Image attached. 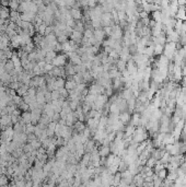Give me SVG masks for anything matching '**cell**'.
Masks as SVG:
<instances>
[{"label": "cell", "mask_w": 186, "mask_h": 187, "mask_svg": "<svg viewBox=\"0 0 186 187\" xmlns=\"http://www.w3.org/2000/svg\"><path fill=\"white\" fill-rule=\"evenodd\" d=\"M67 57H68V55L65 54L57 55L53 59L52 64L54 65V67H64V66H66V62H67Z\"/></svg>", "instance_id": "6da1fadb"}, {"label": "cell", "mask_w": 186, "mask_h": 187, "mask_svg": "<svg viewBox=\"0 0 186 187\" xmlns=\"http://www.w3.org/2000/svg\"><path fill=\"white\" fill-rule=\"evenodd\" d=\"M130 118H131V114L128 111H124L119 113V120L123 124L127 125L128 123H130Z\"/></svg>", "instance_id": "7a4b0ae2"}, {"label": "cell", "mask_w": 186, "mask_h": 187, "mask_svg": "<svg viewBox=\"0 0 186 187\" xmlns=\"http://www.w3.org/2000/svg\"><path fill=\"white\" fill-rule=\"evenodd\" d=\"M19 122L24 123V124H29V123H32V115H31V112H23L20 116V120Z\"/></svg>", "instance_id": "3957f363"}, {"label": "cell", "mask_w": 186, "mask_h": 187, "mask_svg": "<svg viewBox=\"0 0 186 187\" xmlns=\"http://www.w3.org/2000/svg\"><path fill=\"white\" fill-rule=\"evenodd\" d=\"M65 83H66V81L63 77H57L54 82V90H58V89H60V88H64L65 87Z\"/></svg>", "instance_id": "277c9868"}, {"label": "cell", "mask_w": 186, "mask_h": 187, "mask_svg": "<svg viewBox=\"0 0 186 187\" xmlns=\"http://www.w3.org/2000/svg\"><path fill=\"white\" fill-rule=\"evenodd\" d=\"M111 153V147L109 146H104V144H102V148L100 149V151H98V154H100V157L101 158H106L107 155Z\"/></svg>", "instance_id": "5b68a950"}, {"label": "cell", "mask_w": 186, "mask_h": 187, "mask_svg": "<svg viewBox=\"0 0 186 187\" xmlns=\"http://www.w3.org/2000/svg\"><path fill=\"white\" fill-rule=\"evenodd\" d=\"M76 87H77V82L74 81V79H71V77L69 78V80L66 81V83H65V88L68 90V91H71V90L76 89Z\"/></svg>", "instance_id": "8992f818"}, {"label": "cell", "mask_w": 186, "mask_h": 187, "mask_svg": "<svg viewBox=\"0 0 186 187\" xmlns=\"http://www.w3.org/2000/svg\"><path fill=\"white\" fill-rule=\"evenodd\" d=\"M81 38H83V37H82L81 32H79V31H74L72 34H71V40L74 41L76 43H80V42L82 41Z\"/></svg>", "instance_id": "52a82bcc"}, {"label": "cell", "mask_w": 186, "mask_h": 187, "mask_svg": "<svg viewBox=\"0 0 186 187\" xmlns=\"http://www.w3.org/2000/svg\"><path fill=\"white\" fill-rule=\"evenodd\" d=\"M164 50V45L161 44H156L154 45V56H160V55L163 54Z\"/></svg>", "instance_id": "ba28073f"}, {"label": "cell", "mask_w": 186, "mask_h": 187, "mask_svg": "<svg viewBox=\"0 0 186 187\" xmlns=\"http://www.w3.org/2000/svg\"><path fill=\"white\" fill-rule=\"evenodd\" d=\"M56 56H57V53L55 52V50H50V52L47 53L46 56H45V61L46 62H52L53 59H54Z\"/></svg>", "instance_id": "9c48e42d"}, {"label": "cell", "mask_w": 186, "mask_h": 187, "mask_svg": "<svg viewBox=\"0 0 186 187\" xmlns=\"http://www.w3.org/2000/svg\"><path fill=\"white\" fill-rule=\"evenodd\" d=\"M5 71H8V72H11V71H12V70L14 69V64H13V61H12L11 59L5 60Z\"/></svg>", "instance_id": "30bf717a"}, {"label": "cell", "mask_w": 186, "mask_h": 187, "mask_svg": "<svg viewBox=\"0 0 186 187\" xmlns=\"http://www.w3.org/2000/svg\"><path fill=\"white\" fill-rule=\"evenodd\" d=\"M167 173H169V171H167V168H162V170H160L159 172H157V175H158V177L159 178H161V179H165L167 178Z\"/></svg>", "instance_id": "8fae6325"}, {"label": "cell", "mask_w": 186, "mask_h": 187, "mask_svg": "<svg viewBox=\"0 0 186 187\" xmlns=\"http://www.w3.org/2000/svg\"><path fill=\"white\" fill-rule=\"evenodd\" d=\"M9 16H10V12H9L8 9H0V19H2V20H5V19H8Z\"/></svg>", "instance_id": "7c38bea8"}, {"label": "cell", "mask_w": 186, "mask_h": 187, "mask_svg": "<svg viewBox=\"0 0 186 187\" xmlns=\"http://www.w3.org/2000/svg\"><path fill=\"white\" fill-rule=\"evenodd\" d=\"M34 130H35V125H33L32 123L25 124V130H24L25 133H34Z\"/></svg>", "instance_id": "4fadbf2b"}, {"label": "cell", "mask_w": 186, "mask_h": 187, "mask_svg": "<svg viewBox=\"0 0 186 187\" xmlns=\"http://www.w3.org/2000/svg\"><path fill=\"white\" fill-rule=\"evenodd\" d=\"M34 45H35V44H33L32 42H31V43L26 44V45H24V46H22V49H23L24 52H26L27 54H30L31 52L34 50Z\"/></svg>", "instance_id": "5bb4252c"}, {"label": "cell", "mask_w": 186, "mask_h": 187, "mask_svg": "<svg viewBox=\"0 0 186 187\" xmlns=\"http://www.w3.org/2000/svg\"><path fill=\"white\" fill-rule=\"evenodd\" d=\"M126 66H127V61H125V60H123V59H119L117 61V66H116V67H117L118 70L122 72V71L126 69Z\"/></svg>", "instance_id": "9a60e30c"}, {"label": "cell", "mask_w": 186, "mask_h": 187, "mask_svg": "<svg viewBox=\"0 0 186 187\" xmlns=\"http://www.w3.org/2000/svg\"><path fill=\"white\" fill-rule=\"evenodd\" d=\"M30 144H32L33 148H34V149H36V150H37L38 148H41V147H42V141L40 140V139H37V138L34 139V140H32Z\"/></svg>", "instance_id": "2e32d148"}, {"label": "cell", "mask_w": 186, "mask_h": 187, "mask_svg": "<svg viewBox=\"0 0 186 187\" xmlns=\"http://www.w3.org/2000/svg\"><path fill=\"white\" fill-rule=\"evenodd\" d=\"M19 107H20V109H21V112H27L30 109V105L27 103H25V102H22L19 105Z\"/></svg>", "instance_id": "e0dca14e"}, {"label": "cell", "mask_w": 186, "mask_h": 187, "mask_svg": "<svg viewBox=\"0 0 186 187\" xmlns=\"http://www.w3.org/2000/svg\"><path fill=\"white\" fill-rule=\"evenodd\" d=\"M50 92H52V101L60 99V93L58 90H53V91H50Z\"/></svg>", "instance_id": "ac0fdd59"}, {"label": "cell", "mask_w": 186, "mask_h": 187, "mask_svg": "<svg viewBox=\"0 0 186 187\" xmlns=\"http://www.w3.org/2000/svg\"><path fill=\"white\" fill-rule=\"evenodd\" d=\"M57 41H58V43L64 44V43H66V42L68 41V38H67V35H65V34H61V35H59L57 37Z\"/></svg>", "instance_id": "d6986e66"}, {"label": "cell", "mask_w": 186, "mask_h": 187, "mask_svg": "<svg viewBox=\"0 0 186 187\" xmlns=\"http://www.w3.org/2000/svg\"><path fill=\"white\" fill-rule=\"evenodd\" d=\"M46 24H44V23H43V24H41V25H40V26H38L37 27V29H38V33H40V34H41V35H45V30H46Z\"/></svg>", "instance_id": "ffe728a7"}, {"label": "cell", "mask_w": 186, "mask_h": 187, "mask_svg": "<svg viewBox=\"0 0 186 187\" xmlns=\"http://www.w3.org/2000/svg\"><path fill=\"white\" fill-rule=\"evenodd\" d=\"M10 7H11V9H13V10H15V9L19 8V5H18V2H16V0H11L10 1Z\"/></svg>", "instance_id": "44dd1931"}, {"label": "cell", "mask_w": 186, "mask_h": 187, "mask_svg": "<svg viewBox=\"0 0 186 187\" xmlns=\"http://www.w3.org/2000/svg\"><path fill=\"white\" fill-rule=\"evenodd\" d=\"M71 14H72V16H74V18H76V19H79V18H80V13H79V11H78V10H72Z\"/></svg>", "instance_id": "7402d4cb"}, {"label": "cell", "mask_w": 186, "mask_h": 187, "mask_svg": "<svg viewBox=\"0 0 186 187\" xmlns=\"http://www.w3.org/2000/svg\"><path fill=\"white\" fill-rule=\"evenodd\" d=\"M0 62H1V60H0Z\"/></svg>", "instance_id": "603a6c76"}]
</instances>
